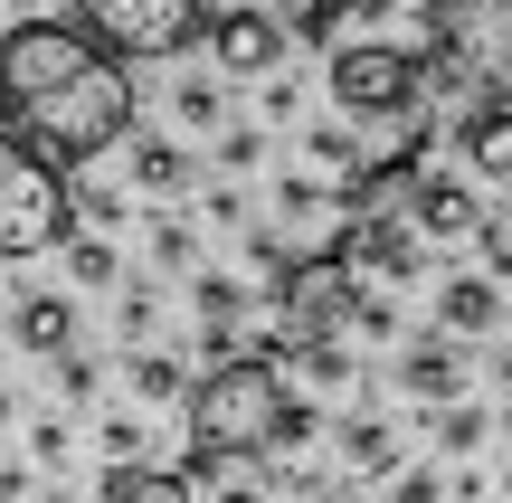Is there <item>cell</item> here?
Listing matches in <instances>:
<instances>
[{"label": "cell", "instance_id": "ab89813d", "mask_svg": "<svg viewBox=\"0 0 512 503\" xmlns=\"http://www.w3.org/2000/svg\"><path fill=\"white\" fill-rule=\"evenodd\" d=\"M38 503H76V494H38Z\"/></svg>", "mask_w": 512, "mask_h": 503}, {"label": "cell", "instance_id": "836d02e7", "mask_svg": "<svg viewBox=\"0 0 512 503\" xmlns=\"http://www.w3.org/2000/svg\"><path fill=\"white\" fill-rule=\"evenodd\" d=\"M294 105H304V86L294 76H266V124H294Z\"/></svg>", "mask_w": 512, "mask_h": 503}, {"label": "cell", "instance_id": "8992f818", "mask_svg": "<svg viewBox=\"0 0 512 503\" xmlns=\"http://www.w3.org/2000/svg\"><path fill=\"white\" fill-rule=\"evenodd\" d=\"M76 29L95 38L105 57H124V67H152V57H181L200 48L219 19H209V0H67Z\"/></svg>", "mask_w": 512, "mask_h": 503}, {"label": "cell", "instance_id": "4fadbf2b", "mask_svg": "<svg viewBox=\"0 0 512 503\" xmlns=\"http://www.w3.org/2000/svg\"><path fill=\"white\" fill-rule=\"evenodd\" d=\"M10 333H19V352L67 361V352H76V304H67V295H19V304H10Z\"/></svg>", "mask_w": 512, "mask_h": 503}, {"label": "cell", "instance_id": "83f0119b", "mask_svg": "<svg viewBox=\"0 0 512 503\" xmlns=\"http://www.w3.org/2000/svg\"><path fill=\"white\" fill-rule=\"evenodd\" d=\"M114 323H124V342H133V352H152V323H162L152 285H133V295H124V314H114Z\"/></svg>", "mask_w": 512, "mask_h": 503}, {"label": "cell", "instance_id": "74e56055", "mask_svg": "<svg viewBox=\"0 0 512 503\" xmlns=\"http://www.w3.org/2000/svg\"><path fill=\"white\" fill-rule=\"evenodd\" d=\"M304 503H361V494H342V485H304Z\"/></svg>", "mask_w": 512, "mask_h": 503}, {"label": "cell", "instance_id": "e0dca14e", "mask_svg": "<svg viewBox=\"0 0 512 503\" xmlns=\"http://www.w3.org/2000/svg\"><path fill=\"white\" fill-rule=\"evenodd\" d=\"M124 380H133V399H143V409H162V399H190V390H200V380H190V361L162 352V342H152V352H133Z\"/></svg>", "mask_w": 512, "mask_h": 503}, {"label": "cell", "instance_id": "2e32d148", "mask_svg": "<svg viewBox=\"0 0 512 503\" xmlns=\"http://www.w3.org/2000/svg\"><path fill=\"white\" fill-rule=\"evenodd\" d=\"M95 503H200V485L171 466H105V494Z\"/></svg>", "mask_w": 512, "mask_h": 503}, {"label": "cell", "instance_id": "ac0fdd59", "mask_svg": "<svg viewBox=\"0 0 512 503\" xmlns=\"http://www.w3.org/2000/svg\"><path fill=\"white\" fill-rule=\"evenodd\" d=\"M190 304H200L209 333H238V314L256 304V285H238V276H190Z\"/></svg>", "mask_w": 512, "mask_h": 503}, {"label": "cell", "instance_id": "277c9868", "mask_svg": "<svg viewBox=\"0 0 512 503\" xmlns=\"http://www.w3.org/2000/svg\"><path fill=\"white\" fill-rule=\"evenodd\" d=\"M427 95H494L512 76V0H418Z\"/></svg>", "mask_w": 512, "mask_h": 503}, {"label": "cell", "instance_id": "d6a6232c", "mask_svg": "<svg viewBox=\"0 0 512 503\" xmlns=\"http://www.w3.org/2000/svg\"><path fill=\"white\" fill-rule=\"evenodd\" d=\"M29 456H38V466H57V456H67V418H38V428H29Z\"/></svg>", "mask_w": 512, "mask_h": 503}, {"label": "cell", "instance_id": "9a60e30c", "mask_svg": "<svg viewBox=\"0 0 512 503\" xmlns=\"http://www.w3.org/2000/svg\"><path fill=\"white\" fill-rule=\"evenodd\" d=\"M133 190H143V200H181L190 190V152L171 143V133H133Z\"/></svg>", "mask_w": 512, "mask_h": 503}, {"label": "cell", "instance_id": "1f68e13d", "mask_svg": "<svg viewBox=\"0 0 512 503\" xmlns=\"http://www.w3.org/2000/svg\"><path fill=\"white\" fill-rule=\"evenodd\" d=\"M57 390H67V399H95V390H105V371H95L86 352H67V361H57Z\"/></svg>", "mask_w": 512, "mask_h": 503}, {"label": "cell", "instance_id": "d4e9b609", "mask_svg": "<svg viewBox=\"0 0 512 503\" xmlns=\"http://www.w3.org/2000/svg\"><path fill=\"white\" fill-rule=\"evenodd\" d=\"M351 10H361V0H294V10H285V29H294V38H332Z\"/></svg>", "mask_w": 512, "mask_h": 503}, {"label": "cell", "instance_id": "5bb4252c", "mask_svg": "<svg viewBox=\"0 0 512 503\" xmlns=\"http://www.w3.org/2000/svg\"><path fill=\"white\" fill-rule=\"evenodd\" d=\"M332 447H342V466L361 475V485L399 475V428H389V418H342V428H332Z\"/></svg>", "mask_w": 512, "mask_h": 503}, {"label": "cell", "instance_id": "44dd1931", "mask_svg": "<svg viewBox=\"0 0 512 503\" xmlns=\"http://www.w3.org/2000/svg\"><path fill=\"white\" fill-rule=\"evenodd\" d=\"M171 114H181L190 133H209L228 114V95H219V76H181V86H171Z\"/></svg>", "mask_w": 512, "mask_h": 503}, {"label": "cell", "instance_id": "8fae6325", "mask_svg": "<svg viewBox=\"0 0 512 503\" xmlns=\"http://www.w3.org/2000/svg\"><path fill=\"white\" fill-rule=\"evenodd\" d=\"M399 390L418 399V409H456V399H465V352L446 333H418L399 352Z\"/></svg>", "mask_w": 512, "mask_h": 503}, {"label": "cell", "instance_id": "7402d4cb", "mask_svg": "<svg viewBox=\"0 0 512 503\" xmlns=\"http://www.w3.org/2000/svg\"><path fill=\"white\" fill-rule=\"evenodd\" d=\"M152 266H171V276H190V266H200V238H190V219H152Z\"/></svg>", "mask_w": 512, "mask_h": 503}, {"label": "cell", "instance_id": "6da1fadb", "mask_svg": "<svg viewBox=\"0 0 512 503\" xmlns=\"http://www.w3.org/2000/svg\"><path fill=\"white\" fill-rule=\"evenodd\" d=\"M0 133L57 171H86L133 133V76L76 19H10L0 29Z\"/></svg>", "mask_w": 512, "mask_h": 503}, {"label": "cell", "instance_id": "603a6c76", "mask_svg": "<svg viewBox=\"0 0 512 503\" xmlns=\"http://www.w3.org/2000/svg\"><path fill=\"white\" fill-rule=\"evenodd\" d=\"M484 428H494V418H484L475 399H456V409H437V447H446V456H475V447H484Z\"/></svg>", "mask_w": 512, "mask_h": 503}, {"label": "cell", "instance_id": "4dcf8cb0", "mask_svg": "<svg viewBox=\"0 0 512 503\" xmlns=\"http://www.w3.org/2000/svg\"><path fill=\"white\" fill-rule=\"evenodd\" d=\"M389 503H446V475L437 466H408L399 485H389Z\"/></svg>", "mask_w": 512, "mask_h": 503}, {"label": "cell", "instance_id": "ffe728a7", "mask_svg": "<svg viewBox=\"0 0 512 503\" xmlns=\"http://www.w3.org/2000/svg\"><path fill=\"white\" fill-rule=\"evenodd\" d=\"M294 371H304V390H351V352L342 342H294Z\"/></svg>", "mask_w": 512, "mask_h": 503}, {"label": "cell", "instance_id": "ba28073f", "mask_svg": "<svg viewBox=\"0 0 512 503\" xmlns=\"http://www.w3.org/2000/svg\"><path fill=\"white\" fill-rule=\"evenodd\" d=\"M408 228H418L427 247H465V238H484V200H475V181L465 171H418V190H408Z\"/></svg>", "mask_w": 512, "mask_h": 503}, {"label": "cell", "instance_id": "e575fe53", "mask_svg": "<svg viewBox=\"0 0 512 503\" xmlns=\"http://www.w3.org/2000/svg\"><path fill=\"white\" fill-rule=\"evenodd\" d=\"M76 200H86V219H95V228H114V219H124V190H76Z\"/></svg>", "mask_w": 512, "mask_h": 503}, {"label": "cell", "instance_id": "7bdbcfd3", "mask_svg": "<svg viewBox=\"0 0 512 503\" xmlns=\"http://www.w3.org/2000/svg\"><path fill=\"white\" fill-rule=\"evenodd\" d=\"M503 228H512V219H503Z\"/></svg>", "mask_w": 512, "mask_h": 503}, {"label": "cell", "instance_id": "8d00e7d4", "mask_svg": "<svg viewBox=\"0 0 512 503\" xmlns=\"http://www.w3.org/2000/svg\"><path fill=\"white\" fill-rule=\"evenodd\" d=\"M494 390L512 399V342H503V352H494Z\"/></svg>", "mask_w": 512, "mask_h": 503}, {"label": "cell", "instance_id": "9c48e42d", "mask_svg": "<svg viewBox=\"0 0 512 503\" xmlns=\"http://www.w3.org/2000/svg\"><path fill=\"white\" fill-rule=\"evenodd\" d=\"M285 19L275 10H219V29H209V57H219L228 76H275L285 67Z\"/></svg>", "mask_w": 512, "mask_h": 503}, {"label": "cell", "instance_id": "484cf974", "mask_svg": "<svg viewBox=\"0 0 512 503\" xmlns=\"http://www.w3.org/2000/svg\"><path fill=\"white\" fill-rule=\"evenodd\" d=\"M95 447H105V466H143V418H105Z\"/></svg>", "mask_w": 512, "mask_h": 503}, {"label": "cell", "instance_id": "d590c367", "mask_svg": "<svg viewBox=\"0 0 512 503\" xmlns=\"http://www.w3.org/2000/svg\"><path fill=\"white\" fill-rule=\"evenodd\" d=\"M209 503H266V485H219Z\"/></svg>", "mask_w": 512, "mask_h": 503}, {"label": "cell", "instance_id": "60d3db41", "mask_svg": "<svg viewBox=\"0 0 512 503\" xmlns=\"http://www.w3.org/2000/svg\"><path fill=\"white\" fill-rule=\"evenodd\" d=\"M0 323H10V295H0Z\"/></svg>", "mask_w": 512, "mask_h": 503}, {"label": "cell", "instance_id": "cb8c5ba5", "mask_svg": "<svg viewBox=\"0 0 512 503\" xmlns=\"http://www.w3.org/2000/svg\"><path fill=\"white\" fill-rule=\"evenodd\" d=\"M304 152H313L323 171H342V181L361 171V143H351V124H313V133H304Z\"/></svg>", "mask_w": 512, "mask_h": 503}, {"label": "cell", "instance_id": "7a4b0ae2", "mask_svg": "<svg viewBox=\"0 0 512 503\" xmlns=\"http://www.w3.org/2000/svg\"><path fill=\"white\" fill-rule=\"evenodd\" d=\"M294 390L266 352H238V361H209L200 390H190V485L219 475L228 456H275V428H285Z\"/></svg>", "mask_w": 512, "mask_h": 503}, {"label": "cell", "instance_id": "b9f144b4", "mask_svg": "<svg viewBox=\"0 0 512 503\" xmlns=\"http://www.w3.org/2000/svg\"><path fill=\"white\" fill-rule=\"evenodd\" d=\"M503 494H512V475H503Z\"/></svg>", "mask_w": 512, "mask_h": 503}, {"label": "cell", "instance_id": "f1b7e54d", "mask_svg": "<svg viewBox=\"0 0 512 503\" xmlns=\"http://www.w3.org/2000/svg\"><path fill=\"white\" fill-rule=\"evenodd\" d=\"M256 162H266V133L228 124V133H219V171H256Z\"/></svg>", "mask_w": 512, "mask_h": 503}, {"label": "cell", "instance_id": "30bf717a", "mask_svg": "<svg viewBox=\"0 0 512 503\" xmlns=\"http://www.w3.org/2000/svg\"><path fill=\"white\" fill-rule=\"evenodd\" d=\"M456 152H465V181H512V95H475L456 114Z\"/></svg>", "mask_w": 512, "mask_h": 503}, {"label": "cell", "instance_id": "5b68a950", "mask_svg": "<svg viewBox=\"0 0 512 503\" xmlns=\"http://www.w3.org/2000/svg\"><path fill=\"white\" fill-rule=\"evenodd\" d=\"M332 105L351 124H418L427 114V48H389V38H342L323 67Z\"/></svg>", "mask_w": 512, "mask_h": 503}, {"label": "cell", "instance_id": "7c38bea8", "mask_svg": "<svg viewBox=\"0 0 512 503\" xmlns=\"http://www.w3.org/2000/svg\"><path fill=\"white\" fill-rule=\"evenodd\" d=\"M503 323V276H446L437 285V333L446 342H484Z\"/></svg>", "mask_w": 512, "mask_h": 503}, {"label": "cell", "instance_id": "f35d334b", "mask_svg": "<svg viewBox=\"0 0 512 503\" xmlns=\"http://www.w3.org/2000/svg\"><path fill=\"white\" fill-rule=\"evenodd\" d=\"M10 418H19V390H10V380H0V428H10Z\"/></svg>", "mask_w": 512, "mask_h": 503}, {"label": "cell", "instance_id": "f546056e", "mask_svg": "<svg viewBox=\"0 0 512 503\" xmlns=\"http://www.w3.org/2000/svg\"><path fill=\"white\" fill-rule=\"evenodd\" d=\"M351 333H361V342H389V333H399V304H389V295H361V314H351Z\"/></svg>", "mask_w": 512, "mask_h": 503}, {"label": "cell", "instance_id": "52a82bcc", "mask_svg": "<svg viewBox=\"0 0 512 503\" xmlns=\"http://www.w3.org/2000/svg\"><path fill=\"white\" fill-rule=\"evenodd\" d=\"M332 257H342L351 276H370V285H418V266H427V238L408 228V209H370V219H342Z\"/></svg>", "mask_w": 512, "mask_h": 503}, {"label": "cell", "instance_id": "3957f363", "mask_svg": "<svg viewBox=\"0 0 512 503\" xmlns=\"http://www.w3.org/2000/svg\"><path fill=\"white\" fill-rule=\"evenodd\" d=\"M86 238V200L57 162H38L19 133H0V266L19 257H67Z\"/></svg>", "mask_w": 512, "mask_h": 503}, {"label": "cell", "instance_id": "d6986e66", "mask_svg": "<svg viewBox=\"0 0 512 503\" xmlns=\"http://www.w3.org/2000/svg\"><path fill=\"white\" fill-rule=\"evenodd\" d=\"M114 276H124V257H114V238H76V247H67V285H86V295H105Z\"/></svg>", "mask_w": 512, "mask_h": 503}, {"label": "cell", "instance_id": "4316f807", "mask_svg": "<svg viewBox=\"0 0 512 503\" xmlns=\"http://www.w3.org/2000/svg\"><path fill=\"white\" fill-rule=\"evenodd\" d=\"M313 437H323V409H313V399H294V409H285V428H275V456H304Z\"/></svg>", "mask_w": 512, "mask_h": 503}]
</instances>
